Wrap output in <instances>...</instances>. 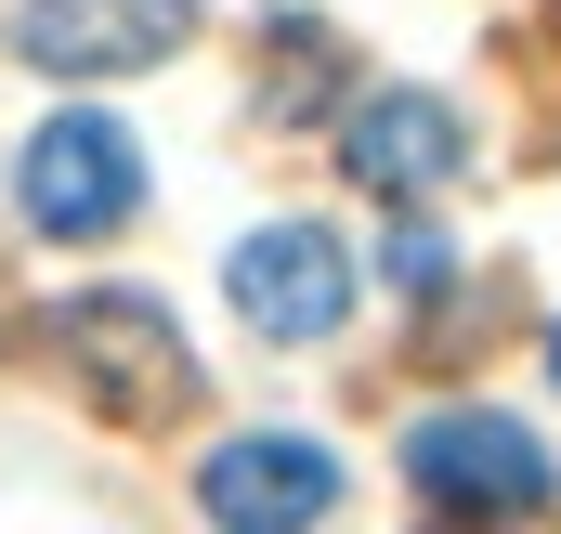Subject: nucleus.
I'll use <instances>...</instances> for the list:
<instances>
[{
    "label": "nucleus",
    "mask_w": 561,
    "mask_h": 534,
    "mask_svg": "<svg viewBox=\"0 0 561 534\" xmlns=\"http://www.w3.org/2000/svg\"><path fill=\"white\" fill-rule=\"evenodd\" d=\"M549 379H561V326H549Z\"/></svg>",
    "instance_id": "nucleus-10"
},
{
    "label": "nucleus",
    "mask_w": 561,
    "mask_h": 534,
    "mask_svg": "<svg viewBox=\"0 0 561 534\" xmlns=\"http://www.w3.org/2000/svg\"><path fill=\"white\" fill-rule=\"evenodd\" d=\"M13 196H26V222L39 235H118L131 222V196H144V156L118 118H39L26 131V156H13Z\"/></svg>",
    "instance_id": "nucleus-3"
},
{
    "label": "nucleus",
    "mask_w": 561,
    "mask_h": 534,
    "mask_svg": "<svg viewBox=\"0 0 561 534\" xmlns=\"http://www.w3.org/2000/svg\"><path fill=\"white\" fill-rule=\"evenodd\" d=\"M222 287H236V313H249L262 339H340V326H353V248H340L327 222H262V235L222 262Z\"/></svg>",
    "instance_id": "nucleus-4"
},
{
    "label": "nucleus",
    "mask_w": 561,
    "mask_h": 534,
    "mask_svg": "<svg viewBox=\"0 0 561 534\" xmlns=\"http://www.w3.org/2000/svg\"><path fill=\"white\" fill-rule=\"evenodd\" d=\"M431 534H496V522H483V509H444V522H431Z\"/></svg>",
    "instance_id": "nucleus-9"
},
{
    "label": "nucleus",
    "mask_w": 561,
    "mask_h": 534,
    "mask_svg": "<svg viewBox=\"0 0 561 534\" xmlns=\"http://www.w3.org/2000/svg\"><path fill=\"white\" fill-rule=\"evenodd\" d=\"M327 92H340V26H313V13H287V26H275V66H262V105H275L287 131H300V118H313Z\"/></svg>",
    "instance_id": "nucleus-8"
},
{
    "label": "nucleus",
    "mask_w": 561,
    "mask_h": 534,
    "mask_svg": "<svg viewBox=\"0 0 561 534\" xmlns=\"http://www.w3.org/2000/svg\"><path fill=\"white\" fill-rule=\"evenodd\" d=\"M405 469H419L431 509H483V522H523V509H549V456H536V430L523 417H496V404H444L405 430Z\"/></svg>",
    "instance_id": "nucleus-2"
},
{
    "label": "nucleus",
    "mask_w": 561,
    "mask_h": 534,
    "mask_svg": "<svg viewBox=\"0 0 561 534\" xmlns=\"http://www.w3.org/2000/svg\"><path fill=\"white\" fill-rule=\"evenodd\" d=\"M196 496H209L222 534H313L340 509V456H327L313 430H236V443L196 469Z\"/></svg>",
    "instance_id": "nucleus-5"
},
{
    "label": "nucleus",
    "mask_w": 561,
    "mask_h": 534,
    "mask_svg": "<svg viewBox=\"0 0 561 534\" xmlns=\"http://www.w3.org/2000/svg\"><path fill=\"white\" fill-rule=\"evenodd\" d=\"M183 26H196V0H26V66H53V79H131L157 53H183Z\"/></svg>",
    "instance_id": "nucleus-6"
},
{
    "label": "nucleus",
    "mask_w": 561,
    "mask_h": 534,
    "mask_svg": "<svg viewBox=\"0 0 561 534\" xmlns=\"http://www.w3.org/2000/svg\"><path fill=\"white\" fill-rule=\"evenodd\" d=\"M457 156H470V131H457L444 92H366V105L340 118V170H353L366 196H444Z\"/></svg>",
    "instance_id": "nucleus-7"
},
{
    "label": "nucleus",
    "mask_w": 561,
    "mask_h": 534,
    "mask_svg": "<svg viewBox=\"0 0 561 534\" xmlns=\"http://www.w3.org/2000/svg\"><path fill=\"white\" fill-rule=\"evenodd\" d=\"M53 352H66L79 404L118 417V430H170V417H196V352H183V326H170L144 287L66 300V313H53Z\"/></svg>",
    "instance_id": "nucleus-1"
}]
</instances>
